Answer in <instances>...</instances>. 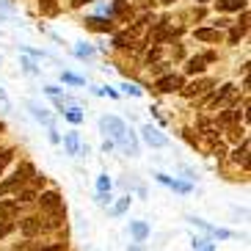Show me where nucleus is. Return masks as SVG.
Returning <instances> with one entry per match:
<instances>
[{
    "label": "nucleus",
    "mask_w": 251,
    "mask_h": 251,
    "mask_svg": "<svg viewBox=\"0 0 251 251\" xmlns=\"http://www.w3.org/2000/svg\"><path fill=\"white\" fill-rule=\"evenodd\" d=\"M39 204H42V210L50 215V224H47V229L61 226V221H64V199H61L58 193H55V191L42 193V196H39Z\"/></svg>",
    "instance_id": "f257e3e1"
},
{
    "label": "nucleus",
    "mask_w": 251,
    "mask_h": 251,
    "mask_svg": "<svg viewBox=\"0 0 251 251\" xmlns=\"http://www.w3.org/2000/svg\"><path fill=\"white\" fill-rule=\"evenodd\" d=\"M141 135H144V141H147L149 147H169V138H166L157 127H152V125L144 127V130H141Z\"/></svg>",
    "instance_id": "f03ea898"
},
{
    "label": "nucleus",
    "mask_w": 251,
    "mask_h": 251,
    "mask_svg": "<svg viewBox=\"0 0 251 251\" xmlns=\"http://www.w3.org/2000/svg\"><path fill=\"white\" fill-rule=\"evenodd\" d=\"M100 127H102V130H111V135L116 141H125V125H122V122H119V119H113V116H108V119H100Z\"/></svg>",
    "instance_id": "7ed1b4c3"
},
{
    "label": "nucleus",
    "mask_w": 251,
    "mask_h": 251,
    "mask_svg": "<svg viewBox=\"0 0 251 251\" xmlns=\"http://www.w3.org/2000/svg\"><path fill=\"white\" fill-rule=\"evenodd\" d=\"M185 83H182V77L179 75H166V77H160L157 80V89L163 91V94H171V91H179Z\"/></svg>",
    "instance_id": "20e7f679"
},
{
    "label": "nucleus",
    "mask_w": 251,
    "mask_h": 251,
    "mask_svg": "<svg viewBox=\"0 0 251 251\" xmlns=\"http://www.w3.org/2000/svg\"><path fill=\"white\" fill-rule=\"evenodd\" d=\"M210 86H213V80H207V77H204V80H193L191 86H182L179 91H182L185 97H199V94H204Z\"/></svg>",
    "instance_id": "39448f33"
},
{
    "label": "nucleus",
    "mask_w": 251,
    "mask_h": 251,
    "mask_svg": "<svg viewBox=\"0 0 251 251\" xmlns=\"http://www.w3.org/2000/svg\"><path fill=\"white\" fill-rule=\"evenodd\" d=\"M20 229H23L28 237H33V235H39V232H42V229H47V226L39 221V218H25V221L20 224Z\"/></svg>",
    "instance_id": "423d86ee"
},
{
    "label": "nucleus",
    "mask_w": 251,
    "mask_h": 251,
    "mask_svg": "<svg viewBox=\"0 0 251 251\" xmlns=\"http://www.w3.org/2000/svg\"><path fill=\"white\" fill-rule=\"evenodd\" d=\"M86 28L100 30V33H108V30H113V23H108V20H102V17H89V20H86Z\"/></svg>",
    "instance_id": "0eeeda50"
},
{
    "label": "nucleus",
    "mask_w": 251,
    "mask_h": 251,
    "mask_svg": "<svg viewBox=\"0 0 251 251\" xmlns=\"http://www.w3.org/2000/svg\"><path fill=\"white\" fill-rule=\"evenodd\" d=\"M237 116H240V108H237V105H232V108H226V111H224L221 116H218V125H224V127L235 125Z\"/></svg>",
    "instance_id": "6e6552de"
},
{
    "label": "nucleus",
    "mask_w": 251,
    "mask_h": 251,
    "mask_svg": "<svg viewBox=\"0 0 251 251\" xmlns=\"http://www.w3.org/2000/svg\"><path fill=\"white\" fill-rule=\"evenodd\" d=\"M23 182H25V179H23V177H20V174L14 171V177H11V179H6V182L0 185V196H6L8 191H14V188H20Z\"/></svg>",
    "instance_id": "1a4fd4ad"
},
{
    "label": "nucleus",
    "mask_w": 251,
    "mask_h": 251,
    "mask_svg": "<svg viewBox=\"0 0 251 251\" xmlns=\"http://www.w3.org/2000/svg\"><path fill=\"white\" fill-rule=\"evenodd\" d=\"M64 147H67L69 155H77V152H80V138H77V133H69L67 138H64Z\"/></svg>",
    "instance_id": "9d476101"
},
{
    "label": "nucleus",
    "mask_w": 251,
    "mask_h": 251,
    "mask_svg": "<svg viewBox=\"0 0 251 251\" xmlns=\"http://www.w3.org/2000/svg\"><path fill=\"white\" fill-rule=\"evenodd\" d=\"M218 8L221 11H240V8H246V0H218Z\"/></svg>",
    "instance_id": "9b49d317"
},
{
    "label": "nucleus",
    "mask_w": 251,
    "mask_h": 251,
    "mask_svg": "<svg viewBox=\"0 0 251 251\" xmlns=\"http://www.w3.org/2000/svg\"><path fill=\"white\" fill-rule=\"evenodd\" d=\"M196 39H199V42H218L221 33H218V30H210V28H199L196 30Z\"/></svg>",
    "instance_id": "f8f14e48"
},
{
    "label": "nucleus",
    "mask_w": 251,
    "mask_h": 251,
    "mask_svg": "<svg viewBox=\"0 0 251 251\" xmlns=\"http://www.w3.org/2000/svg\"><path fill=\"white\" fill-rule=\"evenodd\" d=\"M249 149H251V147H249V141H243V144L235 149V160H237V163H243L246 169H249Z\"/></svg>",
    "instance_id": "ddd939ff"
},
{
    "label": "nucleus",
    "mask_w": 251,
    "mask_h": 251,
    "mask_svg": "<svg viewBox=\"0 0 251 251\" xmlns=\"http://www.w3.org/2000/svg\"><path fill=\"white\" fill-rule=\"evenodd\" d=\"M204 64H207V58H204V55H196V58H191V61H188V67H185V69H188L191 75H196V72H201V69H204Z\"/></svg>",
    "instance_id": "4468645a"
},
{
    "label": "nucleus",
    "mask_w": 251,
    "mask_h": 251,
    "mask_svg": "<svg viewBox=\"0 0 251 251\" xmlns=\"http://www.w3.org/2000/svg\"><path fill=\"white\" fill-rule=\"evenodd\" d=\"M20 210V204H0V221H11Z\"/></svg>",
    "instance_id": "2eb2a0df"
},
{
    "label": "nucleus",
    "mask_w": 251,
    "mask_h": 251,
    "mask_svg": "<svg viewBox=\"0 0 251 251\" xmlns=\"http://www.w3.org/2000/svg\"><path fill=\"white\" fill-rule=\"evenodd\" d=\"M28 108H30V111H33V116H36L39 122H45V125H50V127H52V116H50V113H47V111H42V108H39V105H33V102H30Z\"/></svg>",
    "instance_id": "dca6fc26"
},
{
    "label": "nucleus",
    "mask_w": 251,
    "mask_h": 251,
    "mask_svg": "<svg viewBox=\"0 0 251 251\" xmlns=\"http://www.w3.org/2000/svg\"><path fill=\"white\" fill-rule=\"evenodd\" d=\"M130 229H133V237L138 240V243H141V240H144V237L149 235V226H147V224H141V221H135Z\"/></svg>",
    "instance_id": "f3484780"
},
{
    "label": "nucleus",
    "mask_w": 251,
    "mask_h": 251,
    "mask_svg": "<svg viewBox=\"0 0 251 251\" xmlns=\"http://www.w3.org/2000/svg\"><path fill=\"white\" fill-rule=\"evenodd\" d=\"M157 179H160L163 185H171V188H174V191H191V188H188V185H182V182H177V179H171V177H166V174H157Z\"/></svg>",
    "instance_id": "a211bd4d"
},
{
    "label": "nucleus",
    "mask_w": 251,
    "mask_h": 251,
    "mask_svg": "<svg viewBox=\"0 0 251 251\" xmlns=\"http://www.w3.org/2000/svg\"><path fill=\"white\" fill-rule=\"evenodd\" d=\"M39 8H42V14H58V3L55 0H39Z\"/></svg>",
    "instance_id": "6ab92c4d"
},
{
    "label": "nucleus",
    "mask_w": 251,
    "mask_h": 251,
    "mask_svg": "<svg viewBox=\"0 0 251 251\" xmlns=\"http://www.w3.org/2000/svg\"><path fill=\"white\" fill-rule=\"evenodd\" d=\"M243 33H246V25H235V28L229 30V45H237Z\"/></svg>",
    "instance_id": "aec40b11"
},
{
    "label": "nucleus",
    "mask_w": 251,
    "mask_h": 251,
    "mask_svg": "<svg viewBox=\"0 0 251 251\" xmlns=\"http://www.w3.org/2000/svg\"><path fill=\"white\" fill-rule=\"evenodd\" d=\"M17 199H20V201H33V199H36V191H33V188H25Z\"/></svg>",
    "instance_id": "412c9836"
},
{
    "label": "nucleus",
    "mask_w": 251,
    "mask_h": 251,
    "mask_svg": "<svg viewBox=\"0 0 251 251\" xmlns=\"http://www.w3.org/2000/svg\"><path fill=\"white\" fill-rule=\"evenodd\" d=\"M11 155H14V152H11V149H6V152H0V171L6 169V163L11 160Z\"/></svg>",
    "instance_id": "4be33fe9"
},
{
    "label": "nucleus",
    "mask_w": 251,
    "mask_h": 251,
    "mask_svg": "<svg viewBox=\"0 0 251 251\" xmlns=\"http://www.w3.org/2000/svg\"><path fill=\"white\" fill-rule=\"evenodd\" d=\"M11 229H14V224H11V221H0V237H6Z\"/></svg>",
    "instance_id": "5701e85b"
},
{
    "label": "nucleus",
    "mask_w": 251,
    "mask_h": 251,
    "mask_svg": "<svg viewBox=\"0 0 251 251\" xmlns=\"http://www.w3.org/2000/svg\"><path fill=\"white\" fill-rule=\"evenodd\" d=\"M64 116H67L69 122H75V125H77V122H83V113H77V111H67Z\"/></svg>",
    "instance_id": "b1692460"
},
{
    "label": "nucleus",
    "mask_w": 251,
    "mask_h": 251,
    "mask_svg": "<svg viewBox=\"0 0 251 251\" xmlns=\"http://www.w3.org/2000/svg\"><path fill=\"white\" fill-rule=\"evenodd\" d=\"M127 204H130V199H122V201H119V204H116V210H113V215L125 213V210H127Z\"/></svg>",
    "instance_id": "393cba45"
},
{
    "label": "nucleus",
    "mask_w": 251,
    "mask_h": 251,
    "mask_svg": "<svg viewBox=\"0 0 251 251\" xmlns=\"http://www.w3.org/2000/svg\"><path fill=\"white\" fill-rule=\"evenodd\" d=\"M122 89H125L127 94H133V97H141V89H135V86H130V83H125Z\"/></svg>",
    "instance_id": "a878e982"
},
{
    "label": "nucleus",
    "mask_w": 251,
    "mask_h": 251,
    "mask_svg": "<svg viewBox=\"0 0 251 251\" xmlns=\"http://www.w3.org/2000/svg\"><path fill=\"white\" fill-rule=\"evenodd\" d=\"M64 80H67V83H75V86H80L83 77H77V75H64Z\"/></svg>",
    "instance_id": "bb28decb"
},
{
    "label": "nucleus",
    "mask_w": 251,
    "mask_h": 251,
    "mask_svg": "<svg viewBox=\"0 0 251 251\" xmlns=\"http://www.w3.org/2000/svg\"><path fill=\"white\" fill-rule=\"evenodd\" d=\"M97 188H100V193H102V191H108V188H111V182H108V177H100V182H97Z\"/></svg>",
    "instance_id": "cd10ccee"
},
{
    "label": "nucleus",
    "mask_w": 251,
    "mask_h": 251,
    "mask_svg": "<svg viewBox=\"0 0 251 251\" xmlns=\"http://www.w3.org/2000/svg\"><path fill=\"white\" fill-rule=\"evenodd\" d=\"M157 58H160V50H149V55H147L149 64H152V61H157Z\"/></svg>",
    "instance_id": "c85d7f7f"
},
{
    "label": "nucleus",
    "mask_w": 251,
    "mask_h": 251,
    "mask_svg": "<svg viewBox=\"0 0 251 251\" xmlns=\"http://www.w3.org/2000/svg\"><path fill=\"white\" fill-rule=\"evenodd\" d=\"M240 133H243L240 127H232V133H229V138H232V141H237V138H240Z\"/></svg>",
    "instance_id": "c756f323"
},
{
    "label": "nucleus",
    "mask_w": 251,
    "mask_h": 251,
    "mask_svg": "<svg viewBox=\"0 0 251 251\" xmlns=\"http://www.w3.org/2000/svg\"><path fill=\"white\" fill-rule=\"evenodd\" d=\"M91 52H94L91 47H77V55H91Z\"/></svg>",
    "instance_id": "7c9ffc66"
},
{
    "label": "nucleus",
    "mask_w": 251,
    "mask_h": 251,
    "mask_svg": "<svg viewBox=\"0 0 251 251\" xmlns=\"http://www.w3.org/2000/svg\"><path fill=\"white\" fill-rule=\"evenodd\" d=\"M213 155H215V157H224V144H218V147L213 149Z\"/></svg>",
    "instance_id": "2f4dec72"
},
{
    "label": "nucleus",
    "mask_w": 251,
    "mask_h": 251,
    "mask_svg": "<svg viewBox=\"0 0 251 251\" xmlns=\"http://www.w3.org/2000/svg\"><path fill=\"white\" fill-rule=\"evenodd\" d=\"M0 102H3V108H8V100H6V91L0 89Z\"/></svg>",
    "instance_id": "473e14b6"
},
{
    "label": "nucleus",
    "mask_w": 251,
    "mask_h": 251,
    "mask_svg": "<svg viewBox=\"0 0 251 251\" xmlns=\"http://www.w3.org/2000/svg\"><path fill=\"white\" fill-rule=\"evenodd\" d=\"M199 251H213V243H204V246H201Z\"/></svg>",
    "instance_id": "72a5a7b5"
},
{
    "label": "nucleus",
    "mask_w": 251,
    "mask_h": 251,
    "mask_svg": "<svg viewBox=\"0 0 251 251\" xmlns=\"http://www.w3.org/2000/svg\"><path fill=\"white\" fill-rule=\"evenodd\" d=\"M83 3H91V0H75V6H83Z\"/></svg>",
    "instance_id": "f704fd0d"
},
{
    "label": "nucleus",
    "mask_w": 251,
    "mask_h": 251,
    "mask_svg": "<svg viewBox=\"0 0 251 251\" xmlns=\"http://www.w3.org/2000/svg\"><path fill=\"white\" fill-rule=\"evenodd\" d=\"M45 251H61V246H50V249H45Z\"/></svg>",
    "instance_id": "c9c22d12"
},
{
    "label": "nucleus",
    "mask_w": 251,
    "mask_h": 251,
    "mask_svg": "<svg viewBox=\"0 0 251 251\" xmlns=\"http://www.w3.org/2000/svg\"><path fill=\"white\" fill-rule=\"evenodd\" d=\"M163 3H174V0H163Z\"/></svg>",
    "instance_id": "e433bc0d"
},
{
    "label": "nucleus",
    "mask_w": 251,
    "mask_h": 251,
    "mask_svg": "<svg viewBox=\"0 0 251 251\" xmlns=\"http://www.w3.org/2000/svg\"><path fill=\"white\" fill-rule=\"evenodd\" d=\"M141 3H152V0H141Z\"/></svg>",
    "instance_id": "4c0bfd02"
},
{
    "label": "nucleus",
    "mask_w": 251,
    "mask_h": 251,
    "mask_svg": "<svg viewBox=\"0 0 251 251\" xmlns=\"http://www.w3.org/2000/svg\"><path fill=\"white\" fill-rule=\"evenodd\" d=\"M201 3H207V0H201Z\"/></svg>",
    "instance_id": "58836bf2"
},
{
    "label": "nucleus",
    "mask_w": 251,
    "mask_h": 251,
    "mask_svg": "<svg viewBox=\"0 0 251 251\" xmlns=\"http://www.w3.org/2000/svg\"><path fill=\"white\" fill-rule=\"evenodd\" d=\"M0 130H3V125H0Z\"/></svg>",
    "instance_id": "ea45409f"
}]
</instances>
